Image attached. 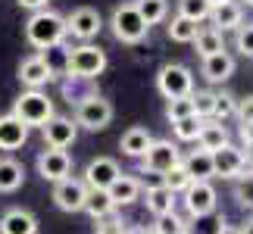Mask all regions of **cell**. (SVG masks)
<instances>
[{
	"instance_id": "obj_20",
	"label": "cell",
	"mask_w": 253,
	"mask_h": 234,
	"mask_svg": "<svg viewBox=\"0 0 253 234\" xmlns=\"http://www.w3.org/2000/svg\"><path fill=\"white\" fill-rule=\"evenodd\" d=\"M141 191H144V184H141V178H134V175H119V178L106 188L113 206H131V203L141 197Z\"/></svg>"
},
{
	"instance_id": "obj_40",
	"label": "cell",
	"mask_w": 253,
	"mask_h": 234,
	"mask_svg": "<svg viewBox=\"0 0 253 234\" xmlns=\"http://www.w3.org/2000/svg\"><path fill=\"white\" fill-rule=\"evenodd\" d=\"M94 234H125V222L116 219V216H106V219H97V228Z\"/></svg>"
},
{
	"instance_id": "obj_19",
	"label": "cell",
	"mask_w": 253,
	"mask_h": 234,
	"mask_svg": "<svg viewBox=\"0 0 253 234\" xmlns=\"http://www.w3.org/2000/svg\"><path fill=\"white\" fill-rule=\"evenodd\" d=\"M0 234H38V219L22 206H13L0 216Z\"/></svg>"
},
{
	"instance_id": "obj_15",
	"label": "cell",
	"mask_w": 253,
	"mask_h": 234,
	"mask_svg": "<svg viewBox=\"0 0 253 234\" xmlns=\"http://www.w3.org/2000/svg\"><path fill=\"white\" fill-rule=\"evenodd\" d=\"M19 81H22V87H32V91H41L47 81H53V75L44 66L41 53H32L19 63Z\"/></svg>"
},
{
	"instance_id": "obj_49",
	"label": "cell",
	"mask_w": 253,
	"mask_h": 234,
	"mask_svg": "<svg viewBox=\"0 0 253 234\" xmlns=\"http://www.w3.org/2000/svg\"><path fill=\"white\" fill-rule=\"evenodd\" d=\"M244 3H247V6H253V0H244Z\"/></svg>"
},
{
	"instance_id": "obj_36",
	"label": "cell",
	"mask_w": 253,
	"mask_h": 234,
	"mask_svg": "<svg viewBox=\"0 0 253 234\" xmlns=\"http://www.w3.org/2000/svg\"><path fill=\"white\" fill-rule=\"evenodd\" d=\"M184 116H194V103H191V94L188 97H172L166 100V119L169 122H178Z\"/></svg>"
},
{
	"instance_id": "obj_42",
	"label": "cell",
	"mask_w": 253,
	"mask_h": 234,
	"mask_svg": "<svg viewBox=\"0 0 253 234\" xmlns=\"http://www.w3.org/2000/svg\"><path fill=\"white\" fill-rule=\"evenodd\" d=\"M16 3H19V6H25V9H32V13H35V9H44L47 3H50V0H16Z\"/></svg>"
},
{
	"instance_id": "obj_1",
	"label": "cell",
	"mask_w": 253,
	"mask_h": 234,
	"mask_svg": "<svg viewBox=\"0 0 253 234\" xmlns=\"http://www.w3.org/2000/svg\"><path fill=\"white\" fill-rule=\"evenodd\" d=\"M25 41L35 47V50H44V47H53L66 41V16L53 13V9H35L25 22Z\"/></svg>"
},
{
	"instance_id": "obj_8",
	"label": "cell",
	"mask_w": 253,
	"mask_h": 234,
	"mask_svg": "<svg viewBox=\"0 0 253 234\" xmlns=\"http://www.w3.org/2000/svg\"><path fill=\"white\" fill-rule=\"evenodd\" d=\"M178 162H181V150H178V144H172V141H150V147L141 156V169L153 172V175L169 172L172 165H178Z\"/></svg>"
},
{
	"instance_id": "obj_35",
	"label": "cell",
	"mask_w": 253,
	"mask_h": 234,
	"mask_svg": "<svg viewBox=\"0 0 253 234\" xmlns=\"http://www.w3.org/2000/svg\"><path fill=\"white\" fill-rule=\"evenodd\" d=\"M235 110H238V100H235L231 94H216V100H212V116H210V119L225 122V119H231V116H235Z\"/></svg>"
},
{
	"instance_id": "obj_22",
	"label": "cell",
	"mask_w": 253,
	"mask_h": 234,
	"mask_svg": "<svg viewBox=\"0 0 253 234\" xmlns=\"http://www.w3.org/2000/svg\"><path fill=\"white\" fill-rule=\"evenodd\" d=\"M197 144H200L203 150H219V147H225V144H231L225 122L203 119V125H200V134H197Z\"/></svg>"
},
{
	"instance_id": "obj_31",
	"label": "cell",
	"mask_w": 253,
	"mask_h": 234,
	"mask_svg": "<svg viewBox=\"0 0 253 234\" xmlns=\"http://www.w3.org/2000/svg\"><path fill=\"white\" fill-rule=\"evenodd\" d=\"M200 125H203V119H197V116H184V119H178V122H172V134L178 141H197V134H200Z\"/></svg>"
},
{
	"instance_id": "obj_4",
	"label": "cell",
	"mask_w": 253,
	"mask_h": 234,
	"mask_svg": "<svg viewBox=\"0 0 253 234\" xmlns=\"http://www.w3.org/2000/svg\"><path fill=\"white\" fill-rule=\"evenodd\" d=\"M113 122V103L100 94H84L75 100V125L87 131H103Z\"/></svg>"
},
{
	"instance_id": "obj_25",
	"label": "cell",
	"mask_w": 253,
	"mask_h": 234,
	"mask_svg": "<svg viewBox=\"0 0 253 234\" xmlns=\"http://www.w3.org/2000/svg\"><path fill=\"white\" fill-rule=\"evenodd\" d=\"M144 203H147V212L150 216H166V212L175 209V194L163 184H153V188L144 191Z\"/></svg>"
},
{
	"instance_id": "obj_16",
	"label": "cell",
	"mask_w": 253,
	"mask_h": 234,
	"mask_svg": "<svg viewBox=\"0 0 253 234\" xmlns=\"http://www.w3.org/2000/svg\"><path fill=\"white\" fill-rule=\"evenodd\" d=\"M210 22L216 32H231V28L244 25V3L238 0H222L210 9Z\"/></svg>"
},
{
	"instance_id": "obj_30",
	"label": "cell",
	"mask_w": 253,
	"mask_h": 234,
	"mask_svg": "<svg viewBox=\"0 0 253 234\" xmlns=\"http://www.w3.org/2000/svg\"><path fill=\"white\" fill-rule=\"evenodd\" d=\"M134 6L147 25H160L169 16V0H134Z\"/></svg>"
},
{
	"instance_id": "obj_45",
	"label": "cell",
	"mask_w": 253,
	"mask_h": 234,
	"mask_svg": "<svg viewBox=\"0 0 253 234\" xmlns=\"http://www.w3.org/2000/svg\"><path fill=\"white\" fill-rule=\"evenodd\" d=\"M125 234H153V231H147V228H125Z\"/></svg>"
},
{
	"instance_id": "obj_34",
	"label": "cell",
	"mask_w": 253,
	"mask_h": 234,
	"mask_svg": "<svg viewBox=\"0 0 253 234\" xmlns=\"http://www.w3.org/2000/svg\"><path fill=\"white\" fill-rule=\"evenodd\" d=\"M235 200H238V206L253 209V172L235 178Z\"/></svg>"
},
{
	"instance_id": "obj_18",
	"label": "cell",
	"mask_w": 253,
	"mask_h": 234,
	"mask_svg": "<svg viewBox=\"0 0 253 234\" xmlns=\"http://www.w3.org/2000/svg\"><path fill=\"white\" fill-rule=\"evenodd\" d=\"M28 141V125L22 119H16L13 113L0 116V150H19Z\"/></svg>"
},
{
	"instance_id": "obj_48",
	"label": "cell",
	"mask_w": 253,
	"mask_h": 234,
	"mask_svg": "<svg viewBox=\"0 0 253 234\" xmlns=\"http://www.w3.org/2000/svg\"><path fill=\"white\" fill-rule=\"evenodd\" d=\"M216 3H222V0H210V6H216Z\"/></svg>"
},
{
	"instance_id": "obj_44",
	"label": "cell",
	"mask_w": 253,
	"mask_h": 234,
	"mask_svg": "<svg viewBox=\"0 0 253 234\" xmlns=\"http://www.w3.org/2000/svg\"><path fill=\"white\" fill-rule=\"evenodd\" d=\"M216 234H241V228H235V225H222Z\"/></svg>"
},
{
	"instance_id": "obj_24",
	"label": "cell",
	"mask_w": 253,
	"mask_h": 234,
	"mask_svg": "<svg viewBox=\"0 0 253 234\" xmlns=\"http://www.w3.org/2000/svg\"><path fill=\"white\" fill-rule=\"evenodd\" d=\"M150 141H153V134H150L147 128H141V125H131V128L122 134L119 147H122V153L128 156V159H141L144 150L150 147Z\"/></svg>"
},
{
	"instance_id": "obj_32",
	"label": "cell",
	"mask_w": 253,
	"mask_h": 234,
	"mask_svg": "<svg viewBox=\"0 0 253 234\" xmlns=\"http://www.w3.org/2000/svg\"><path fill=\"white\" fill-rule=\"evenodd\" d=\"M160 181H163V188H169L172 194H181V191L191 184V175L184 172V165L178 162V165H172L169 172H163V175H160Z\"/></svg>"
},
{
	"instance_id": "obj_21",
	"label": "cell",
	"mask_w": 253,
	"mask_h": 234,
	"mask_svg": "<svg viewBox=\"0 0 253 234\" xmlns=\"http://www.w3.org/2000/svg\"><path fill=\"white\" fill-rule=\"evenodd\" d=\"M181 165L191 175V181H210L216 175V169H212V150H203V147L181 156Z\"/></svg>"
},
{
	"instance_id": "obj_26",
	"label": "cell",
	"mask_w": 253,
	"mask_h": 234,
	"mask_svg": "<svg viewBox=\"0 0 253 234\" xmlns=\"http://www.w3.org/2000/svg\"><path fill=\"white\" fill-rule=\"evenodd\" d=\"M69 50H72V47H66V41L53 44V47H44V50H38V53H41V60H44V66L50 69L53 78L66 75V66H69Z\"/></svg>"
},
{
	"instance_id": "obj_2",
	"label": "cell",
	"mask_w": 253,
	"mask_h": 234,
	"mask_svg": "<svg viewBox=\"0 0 253 234\" xmlns=\"http://www.w3.org/2000/svg\"><path fill=\"white\" fill-rule=\"evenodd\" d=\"M106 53L100 50L97 44L91 41H84L79 47H72L69 50V66H66V75L75 78V81H94L97 75H103L106 69Z\"/></svg>"
},
{
	"instance_id": "obj_38",
	"label": "cell",
	"mask_w": 253,
	"mask_h": 234,
	"mask_svg": "<svg viewBox=\"0 0 253 234\" xmlns=\"http://www.w3.org/2000/svg\"><path fill=\"white\" fill-rule=\"evenodd\" d=\"M153 234H178V231H184V222H181V216L178 212H166V216H157V225L150 228Z\"/></svg>"
},
{
	"instance_id": "obj_7",
	"label": "cell",
	"mask_w": 253,
	"mask_h": 234,
	"mask_svg": "<svg viewBox=\"0 0 253 234\" xmlns=\"http://www.w3.org/2000/svg\"><path fill=\"white\" fill-rule=\"evenodd\" d=\"M181 203H184V209H188V216L203 219L216 209L219 197H216V188H212L210 181H191L188 188L181 191Z\"/></svg>"
},
{
	"instance_id": "obj_29",
	"label": "cell",
	"mask_w": 253,
	"mask_h": 234,
	"mask_svg": "<svg viewBox=\"0 0 253 234\" xmlns=\"http://www.w3.org/2000/svg\"><path fill=\"white\" fill-rule=\"evenodd\" d=\"M194 47H197V53L200 56H212V53H219V50H225V41H222V32H216V28H200L197 38L191 41Z\"/></svg>"
},
{
	"instance_id": "obj_28",
	"label": "cell",
	"mask_w": 253,
	"mask_h": 234,
	"mask_svg": "<svg viewBox=\"0 0 253 234\" xmlns=\"http://www.w3.org/2000/svg\"><path fill=\"white\" fill-rule=\"evenodd\" d=\"M113 200H110V194L106 191H87V197H84V206L82 212H87L94 222L97 219H106V216H113Z\"/></svg>"
},
{
	"instance_id": "obj_12",
	"label": "cell",
	"mask_w": 253,
	"mask_h": 234,
	"mask_svg": "<svg viewBox=\"0 0 253 234\" xmlns=\"http://www.w3.org/2000/svg\"><path fill=\"white\" fill-rule=\"evenodd\" d=\"M38 175H41L44 181H63L66 175L72 172V156L66 150H56V147H44L41 153H38Z\"/></svg>"
},
{
	"instance_id": "obj_37",
	"label": "cell",
	"mask_w": 253,
	"mask_h": 234,
	"mask_svg": "<svg viewBox=\"0 0 253 234\" xmlns=\"http://www.w3.org/2000/svg\"><path fill=\"white\" fill-rule=\"evenodd\" d=\"M212 100H216V91H191L194 116H197V119H210L212 116Z\"/></svg>"
},
{
	"instance_id": "obj_14",
	"label": "cell",
	"mask_w": 253,
	"mask_h": 234,
	"mask_svg": "<svg viewBox=\"0 0 253 234\" xmlns=\"http://www.w3.org/2000/svg\"><path fill=\"white\" fill-rule=\"evenodd\" d=\"M212 169L219 178H238L247 172V153L235 144H225V147L212 150Z\"/></svg>"
},
{
	"instance_id": "obj_9",
	"label": "cell",
	"mask_w": 253,
	"mask_h": 234,
	"mask_svg": "<svg viewBox=\"0 0 253 234\" xmlns=\"http://www.w3.org/2000/svg\"><path fill=\"white\" fill-rule=\"evenodd\" d=\"M100 28H103V16L97 13L94 6H79V9H72L69 16H66V35H72V38H79V41H94L97 35H100Z\"/></svg>"
},
{
	"instance_id": "obj_50",
	"label": "cell",
	"mask_w": 253,
	"mask_h": 234,
	"mask_svg": "<svg viewBox=\"0 0 253 234\" xmlns=\"http://www.w3.org/2000/svg\"><path fill=\"white\" fill-rule=\"evenodd\" d=\"M178 234H191V231H188V228H184V231H178Z\"/></svg>"
},
{
	"instance_id": "obj_5",
	"label": "cell",
	"mask_w": 253,
	"mask_h": 234,
	"mask_svg": "<svg viewBox=\"0 0 253 234\" xmlns=\"http://www.w3.org/2000/svg\"><path fill=\"white\" fill-rule=\"evenodd\" d=\"M13 116L22 119L28 128H32V125L41 128V125L53 116V100L44 91H32V87H25V91L13 100Z\"/></svg>"
},
{
	"instance_id": "obj_33",
	"label": "cell",
	"mask_w": 253,
	"mask_h": 234,
	"mask_svg": "<svg viewBox=\"0 0 253 234\" xmlns=\"http://www.w3.org/2000/svg\"><path fill=\"white\" fill-rule=\"evenodd\" d=\"M210 9V0H178V16H188L194 22H207Z\"/></svg>"
},
{
	"instance_id": "obj_6",
	"label": "cell",
	"mask_w": 253,
	"mask_h": 234,
	"mask_svg": "<svg viewBox=\"0 0 253 234\" xmlns=\"http://www.w3.org/2000/svg\"><path fill=\"white\" fill-rule=\"evenodd\" d=\"M157 91L166 97V100H172V97H188L194 91L191 69H188V66H181V63L160 66V72H157Z\"/></svg>"
},
{
	"instance_id": "obj_3",
	"label": "cell",
	"mask_w": 253,
	"mask_h": 234,
	"mask_svg": "<svg viewBox=\"0 0 253 234\" xmlns=\"http://www.w3.org/2000/svg\"><path fill=\"white\" fill-rule=\"evenodd\" d=\"M110 28H113V38L122 41V44H141L144 38H147V32H150V25L141 19L134 3H119L116 6L113 16H110Z\"/></svg>"
},
{
	"instance_id": "obj_13",
	"label": "cell",
	"mask_w": 253,
	"mask_h": 234,
	"mask_svg": "<svg viewBox=\"0 0 253 234\" xmlns=\"http://www.w3.org/2000/svg\"><path fill=\"white\" fill-rule=\"evenodd\" d=\"M119 175H122V169H119V162H116L113 156H97V159H91L84 165V178L82 181L87 184V191H106Z\"/></svg>"
},
{
	"instance_id": "obj_47",
	"label": "cell",
	"mask_w": 253,
	"mask_h": 234,
	"mask_svg": "<svg viewBox=\"0 0 253 234\" xmlns=\"http://www.w3.org/2000/svg\"><path fill=\"white\" fill-rule=\"evenodd\" d=\"M247 162L253 165V147H247Z\"/></svg>"
},
{
	"instance_id": "obj_43",
	"label": "cell",
	"mask_w": 253,
	"mask_h": 234,
	"mask_svg": "<svg viewBox=\"0 0 253 234\" xmlns=\"http://www.w3.org/2000/svg\"><path fill=\"white\" fill-rule=\"evenodd\" d=\"M241 141H244L247 144V147H253V125H244V122H241Z\"/></svg>"
},
{
	"instance_id": "obj_39",
	"label": "cell",
	"mask_w": 253,
	"mask_h": 234,
	"mask_svg": "<svg viewBox=\"0 0 253 234\" xmlns=\"http://www.w3.org/2000/svg\"><path fill=\"white\" fill-rule=\"evenodd\" d=\"M235 47H238V53H244V56H253V22H247V25H238V35H235Z\"/></svg>"
},
{
	"instance_id": "obj_23",
	"label": "cell",
	"mask_w": 253,
	"mask_h": 234,
	"mask_svg": "<svg viewBox=\"0 0 253 234\" xmlns=\"http://www.w3.org/2000/svg\"><path fill=\"white\" fill-rule=\"evenodd\" d=\"M25 181V165L13 156H0V194H13Z\"/></svg>"
},
{
	"instance_id": "obj_10",
	"label": "cell",
	"mask_w": 253,
	"mask_h": 234,
	"mask_svg": "<svg viewBox=\"0 0 253 234\" xmlns=\"http://www.w3.org/2000/svg\"><path fill=\"white\" fill-rule=\"evenodd\" d=\"M41 134H44V144L47 147H56V150H66L72 147L75 138H79V125H75V119H69V116H50L44 125H41Z\"/></svg>"
},
{
	"instance_id": "obj_17",
	"label": "cell",
	"mask_w": 253,
	"mask_h": 234,
	"mask_svg": "<svg viewBox=\"0 0 253 234\" xmlns=\"http://www.w3.org/2000/svg\"><path fill=\"white\" fill-rule=\"evenodd\" d=\"M203 78H207L210 84H222L228 81L231 75H235V56H231L228 50H219L212 56H203V66H200Z\"/></svg>"
},
{
	"instance_id": "obj_11",
	"label": "cell",
	"mask_w": 253,
	"mask_h": 234,
	"mask_svg": "<svg viewBox=\"0 0 253 234\" xmlns=\"http://www.w3.org/2000/svg\"><path fill=\"white\" fill-rule=\"evenodd\" d=\"M84 197H87V184L82 178L66 175L63 181H53V203H56V209H63V212H82Z\"/></svg>"
},
{
	"instance_id": "obj_27",
	"label": "cell",
	"mask_w": 253,
	"mask_h": 234,
	"mask_svg": "<svg viewBox=\"0 0 253 234\" xmlns=\"http://www.w3.org/2000/svg\"><path fill=\"white\" fill-rule=\"evenodd\" d=\"M166 32H169V38H172L175 44H191L194 38H197V32H200V22H194V19L175 13L172 22L166 25Z\"/></svg>"
},
{
	"instance_id": "obj_41",
	"label": "cell",
	"mask_w": 253,
	"mask_h": 234,
	"mask_svg": "<svg viewBox=\"0 0 253 234\" xmlns=\"http://www.w3.org/2000/svg\"><path fill=\"white\" fill-rule=\"evenodd\" d=\"M235 116L244 125H253V97H247V100H241L238 103V110H235Z\"/></svg>"
},
{
	"instance_id": "obj_46",
	"label": "cell",
	"mask_w": 253,
	"mask_h": 234,
	"mask_svg": "<svg viewBox=\"0 0 253 234\" xmlns=\"http://www.w3.org/2000/svg\"><path fill=\"white\" fill-rule=\"evenodd\" d=\"M241 234H253V219L247 222V225H244V228H241Z\"/></svg>"
}]
</instances>
